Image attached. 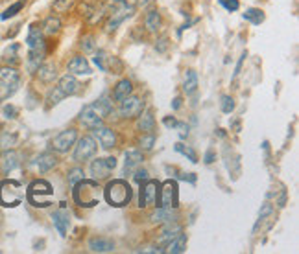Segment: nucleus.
Returning a JSON list of instances; mask_svg holds the SVG:
<instances>
[{
	"mask_svg": "<svg viewBox=\"0 0 299 254\" xmlns=\"http://www.w3.org/2000/svg\"><path fill=\"white\" fill-rule=\"evenodd\" d=\"M72 197H74V203L82 208H92L96 207L100 201H102V195H104V190L100 188V185L94 181H87V179H82L80 183L72 186Z\"/></svg>",
	"mask_w": 299,
	"mask_h": 254,
	"instance_id": "obj_1",
	"label": "nucleus"
},
{
	"mask_svg": "<svg viewBox=\"0 0 299 254\" xmlns=\"http://www.w3.org/2000/svg\"><path fill=\"white\" fill-rule=\"evenodd\" d=\"M104 197L108 201L111 207L122 208L128 207L131 203V197H133V190L128 181L124 179H115L108 183V186L104 188Z\"/></svg>",
	"mask_w": 299,
	"mask_h": 254,
	"instance_id": "obj_2",
	"label": "nucleus"
},
{
	"mask_svg": "<svg viewBox=\"0 0 299 254\" xmlns=\"http://www.w3.org/2000/svg\"><path fill=\"white\" fill-rule=\"evenodd\" d=\"M80 89H82V85L78 81L74 74H67V76H63L57 85H55L54 89L48 92L46 96V107H55L57 103H61L65 98H69V96H74V94L80 92Z\"/></svg>",
	"mask_w": 299,
	"mask_h": 254,
	"instance_id": "obj_3",
	"label": "nucleus"
},
{
	"mask_svg": "<svg viewBox=\"0 0 299 254\" xmlns=\"http://www.w3.org/2000/svg\"><path fill=\"white\" fill-rule=\"evenodd\" d=\"M52 197H54V190L52 185L45 181V179H37L33 181L28 190H26V199L31 207L35 208H48L52 205Z\"/></svg>",
	"mask_w": 299,
	"mask_h": 254,
	"instance_id": "obj_4",
	"label": "nucleus"
},
{
	"mask_svg": "<svg viewBox=\"0 0 299 254\" xmlns=\"http://www.w3.org/2000/svg\"><path fill=\"white\" fill-rule=\"evenodd\" d=\"M21 85V72L15 67H0V101L8 100L19 91Z\"/></svg>",
	"mask_w": 299,
	"mask_h": 254,
	"instance_id": "obj_5",
	"label": "nucleus"
},
{
	"mask_svg": "<svg viewBox=\"0 0 299 254\" xmlns=\"http://www.w3.org/2000/svg\"><path fill=\"white\" fill-rule=\"evenodd\" d=\"M24 197V190L23 185L19 181H11V179H6L0 183V205L6 208H13L19 207L23 203Z\"/></svg>",
	"mask_w": 299,
	"mask_h": 254,
	"instance_id": "obj_6",
	"label": "nucleus"
},
{
	"mask_svg": "<svg viewBox=\"0 0 299 254\" xmlns=\"http://www.w3.org/2000/svg\"><path fill=\"white\" fill-rule=\"evenodd\" d=\"M108 8H109L108 31L116 30L126 19H130V17L135 13V8H133V6H128L122 0H109Z\"/></svg>",
	"mask_w": 299,
	"mask_h": 254,
	"instance_id": "obj_7",
	"label": "nucleus"
},
{
	"mask_svg": "<svg viewBox=\"0 0 299 254\" xmlns=\"http://www.w3.org/2000/svg\"><path fill=\"white\" fill-rule=\"evenodd\" d=\"M94 65L98 67L102 72L108 74H122L124 72V63L116 57V55L109 54L108 50H98L94 55Z\"/></svg>",
	"mask_w": 299,
	"mask_h": 254,
	"instance_id": "obj_8",
	"label": "nucleus"
},
{
	"mask_svg": "<svg viewBox=\"0 0 299 254\" xmlns=\"http://www.w3.org/2000/svg\"><path fill=\"white\" fill-rule=\"evenodd\" d=\"M179 205V188L176 181H164L159 186V207L164 208H177Z\"/></svg>",
	"mask_w": 299,
	"mask_h": 254,
	"instance_id": "obj_9",
	"label": "nucleus"
},
{
	"mask_svg": "<svg viewBox=\"0 0 299 254\" xmlns=\"http://www.w3.org/2000/svg\"><path fill=\"white\" fill-rule=\"evenodd\" d=\"M159 186H161V183H159V181L146 179L144 183L140 185V192H138V207L144 208V207H152V205H155V207H157Z\"/></svg>",
	"mask_w": 299,
	"mask_h": 254,
	"instance_id": "obj_10",
	"label": "nucleus"
},
{
	"mask_svg": "<svg viewBox=\"0 0 299 254\" xmlns=\"http://www.w3.org/2000/svg\"><path fill=\"white\" fill-rule=\"evenodd\" d=\"M98 151V146H96V140L92 137H82L78 140L76 147H74V161L76 162H85L92 159Z\"/></svg>",
	"mask_w": 299,
	"mask_h": 254,
	"instance_id": "obj_11",
	"label": "nucleus"
},
{
	"mask_svg": "<svg viewBox=\"0 0 299 254\" xmlns=\"http://www.w3.org/2000/svg\"><path fill=\"white\" fill-rule=\"evenodd\" d=\"M78 120L83 123L87 129H96V127H100L104 123V116L100 115V111L96 109L94 103H89V105H83Z\"/></svg>",
	"mask_w": 299,
	"mask_h": 254,
	"instance_id": "obj_12",
	"label": "nucleus"
},
{
	"mask_svg": "<svg viewBox=\"0 0 299 254\" xmlns=\"http://www.w3.org/2000/svg\"><path fill=\"white\" fill-rule=\"evenodd\" d=\"M144 111V101L137 98V96H128L126 100L120 101V107H118V115L122 118H137L140 113Z\"/></svg>",
	"mask_w": 299,
	"mask_h": 254,
	"instance_id": "obj_13",
	"label": "nucleus"
},
{
	"mask_svg": "<svg viewBox=\"0 0 299 254\" xmlns=\"http://www.w3.org/2000/svg\"><path fill=\"white\" fill-rule=\"evenodd\" d=\"M76 140H78L76 129H65V131H61L57 137H54L50 146H52V149L57 151V153H67L70 147L76 144Z\"/></svg>",
	"mask_w": 299,
	"mask_h": 254,
	"instance_id": "obj_14",
	"label": "nucleus"
},
{
	"mask_svg": "<svg viewBox=\"0 0 299 254\" xmlns=\"http://www.w3.org/2000/svg\"><path fill=\"white\" fill-rule=\"evenodd\" d=\"M116 168V159L115 157H106V159H96L91 164V173L92 177L100 181V179H108L109 173Z\"/></svg>",
	"mask_w": 299,
	"mask_h": 254,
	"instance_id": "obj_15",
	"label": "nucleus"
},
{
	"mask_svg": "<svg viewBox=\"0 0 299 254\" xmlns=\"http://www.w3.org/2000/svg\"><path fill=\"white\" fill-rule=\"evenodd\" d=\"M92 131H94V137L98 139L100 146L104 147V149H113V147L116 146V135H115L113 129L100 125V127L92 129Z\"/></svg>",
	"mask_w": 299,
	"mask_h": 254,
	"instance_id": "obj_16",
	"label": "nucleus"
},
{
	"mask_svg": "<svg viewBox=\"0 0 299 254\" xmlns=\"http://www.w3.org/2000/svg\"><path fill=\"white\" fill-rule=\"evenodd\" d=\"M67 70H69L70 74H76V76H91L92 70H91V65L89 61L85 59L83 55H76V57H72L67 65Z\"/></svg>",
	"mask_w": 299,
	"mask_h": 254,
	"instance_id": "obj_17",
	"label": "nucleus"
},
{
	"mask_svg": "<svg viewBox=\"0 0 299 254\" xmlns=\"http://www.w3.org/2000/svg\"><path fill=\"white\" fill-rule=\"evenodd\" d=\"M52 221H54V227L57 229V232L65 238V236H67V231H69V225H70L69 210L61 205L59 210H55L54 214H52Z\"/></svg>",
	"mask_w": 299,
	"mask_h": 254,
	"instance_id": "obj_18",
	"label": "nucleus"
},
{
	"mask_svg": "<svg viewBox=\"0 0 299 254\" xmlns=\"http://www.w3.org/2000/svg\"><path fill=\"white\" fill-rule=\"evenodd\" d=\"M43 59H45V45L43 46H37V48H30V54H28V72L30 74H35V70L43 65Z\"/></svg>",
	"mask_w": 299,
	"mask_h": 254,
	"instance_id": "obj_19",
	"label": "nucleus"
},
{
	"mask_svg": "<svg viewBox=\"0 0 299 254\" xmlns=\"http://www.w3.org/2000/svg\"><path fill=\"white\" fill-rule=\"evenodd\" d=\"M140 162H142V153H140L138 149L126 151V155H124V173H126V175L133 173Z\"/></svg>",
	"mask_w": 299,
	"mask_h": 254,
	"instance_id": "obj_20",
	"label": "nucleus"
},
{
	"mask_svg": "<svg viewBox=\"0 0 299 254\" xmlns=\"http://www.w3.org/2000/svg\"><path fill=\"white\" fill-rule=\"evenodd\" d=\"M43 35H45V33H43V28H41L37 23L31 24L30 30H28V37H26V45H28V48L43 46V45H45Z\"/></svg>",
	"mask_w": 299,
	"mask_h": 254,
	"instance_id": "obj_21",
	"label": "nucleus"
},
{
	"mask_svg": "<svg viewBox=\"0 0 299 254\" xmlns=\"http://www.w3.org/2000/svg\"><path fill=\"white\" fill-rule=\"evenodd\" d=\"M55 164H57V159H55V155L50 153V151H45V153H41L37 159H35V166H37V169L41 173L50 171Z\"/></svg>",
	"mask_w": 299,
	"mask_h": 254,
	"instance_id": "obj_22",
	"label": "nucleus"
},
{
	"mask_svg": "<svg viewBox=\"0 0 299 254\" xmlns=\"http://www.w3.org/2000/svg\"><path fill=\"white\" fill-rule=\"evenodd\" d=\"M89 249L92 253H113L115 251V243L109 238H92L89 241Z\"/></svg>",
	"mask_w": 299,
	"mask_h": 254,
	"instance_id": "obj_23",
	"label": "nucleus"
},
{
	"mask_svg": "<svg viewBox=\"0 0 299 254\" xmlns=\"http://www.w3.org/2000/svg\"><path fill=\"white\" fill-rule=\"evenodd\" d=\"M137 118H138V122H137V129H138V131L150 133L152 129H154L155 116H154V111H152V109H148V111H144V113H140Z\"/></svg>",
	"mask_w": 299,
	"mask_h": 254,
	"instance_id": "obj_24",
	"label": "nucleus"
},
{
	"mask_svg": "<svg viewBox=\"0 0 299 254\" xmlns=\"http://www.w3.org/2000/svg\"><path fill=\"white\" fill-rule=\"evenodd\" d=\"M187 251V234H176L174 238L170 239L166 243V253H172V254H181Z\"/></svg>",
	"mask_w": 299,
	"mask_h": 254,
	"instance_id": "obj_25",
	"label": "nucleus"
},
{
	"mask_svg": "<svg viewBox=\"0 0 299 254\" xmlns=\"http://www.w3.org/2000/svg\"><path fill=\"white\" fill-rule=\"evenodd\" d=\"M19 164H21L19 153L13 151V149H6V153L2 157V171H4V173H9V171H13Z\"/></svg>",
	"mask_w": 299,
	"mask_h": 254,
	"instance_id": "obj_26",
	"label": "nucleus"
},
{
	"mask_svg": "<svg viewBox=\"0 0 299 254\" xmlns=\"http://www.w3.org/2000/svg\"><path fill=\"white\" fill-rule=\"evenodd\" d=\"M35 74H37V77L43 83H52L55 77H57L55 65H52V63H43V65L35 70Z\"/></svg>",
	"mask_w": 299,
	"mask_h": 254,
	"instance_id": "obj_27",
	"label": "nucleus"
},
{
	"mask_svg": "<svg viewBox=\"0 0 299 254\" xmlns=\"http://www.w3.org/2000/svg\"><path fill=\"white\" fill-rule=\"evenodd\" d=\"M177 216L176 212H172V208H164V207H159L152 214V221L154 223H168V221H176Z\"/></svg>",
	"mask_w": 299,
	"mask_h": 254,
	"instance_id": "obj_28",
	"label": "nucleus"
},
{
	"mask_svg": "<svg viewBox=\"0 0 299 254\" xmlns=\"http://www.w3.org/2000/svg\"><path fill=\"white\" fill-rule=\"evenodd\" d=\"M133 92V85H131L130 79H122V81H118L115 87V91H113V98L116 101H122L126 100L130 94Z\"/></svg>",
	"mask_w": 299,
	"mask_h": 254,
	"instance_id": "obj_29",
	"label": "nucleus"
},
{
	"mask_svg": "<svg viewBox=\"0 0 299 254\" xmlns=\"http://www.w3.org/2000/svg\"><path fill=\"white\" fill-rule=\"evenodd\" d=\"M19 52H21V46L17 43H11L4 52H2V61L9 65V67H15L19 63Z\"/></svg>",
	"mask_w": 299,
	"mask_h": 254,
	"instance_id": "obj_30",
	"label": "nucleus"
},
{
	"mask_svg": "<svg viewBox=\"0 0 299 254\" xmlns=\"http://www.w3.org/2000/svg\"><path fill=\"white\" fill-rule=\"evenodd\" d=\"M183 91L187 94H194L198 91V74L196 70H187L185 72V79H183Z\"/></svg>",
	"mask_w": 299,
	"mask_h": 254,
	"instance_id": "obj_31",
	"label": "nucleus"
},
{
	"mask_svg": "<svg viewBox=\"0 0 299 254\" xmlns=\"http://www.w3.org/2000/svg\"><path fill=\"white\" fill-rule=\"evenodd\" d=\"M242 17H244V21L251 23L253 26H259V24H262V23H264V19H266L264 11H262V9H259V8L245 9L244 13H242Z\"/></svg>",
	"mask_w": 299,
	"mask_h": 254,
	"instance_id": "obj_32",
	"label": "nucleus"
},
{
	"mask_svg": "<svg viewBox=\"0 0 299 254\" xmlns=\"http://www.w3.org/2000/svg\"><path fill=\"white\" fill-rule=\"evenodd\" d=\"M43 28V33L45 35H55V33H59V30H61V21L57 19V17H48L45 21V24L41 26Z\"/></svg>",
	"mask_w": 299,
	"mask_h": 254,
	"instance_id": "obj_33",
	"label": "nucleus"
},
{
	"mask_svg": "<svg viewBox=\"0 0 299 254\" xmlns=\"http://www.w3.org/2000/svg\"><path fill=\"white\" fill-rule=\"evenodd\" d=\"M94 105H96V109H98V111H100V115L104 116V118H106V116H108V115H111V113H113V100L109 98V94H104L102 98H98Z\"/></svg>",
	"mask_w": 299,
	"mask_h": 254,
	"instance_id": "obj_34",
	"label": "nucleus"
},
{
	"mask_svg": "<svg viewBox=\"0 0 299 254\" xmlns=\"http://www.w3.org/2000/svg\"><path fill=\"white\" fill-rule=\"evenodd\" d=\"M17 144V135L0 129V149H11Z\"/></svg>",
	"mask_w": 299,
	"mask_h": 254,
	"instance_id": "obj_35",
	"label": "nucleus"
},
{
	"mask_svg": "<svg viewBox=\"0 0 299 254\" xmlns=\"http://www.w3.org/2000/svg\"><path fill=\"white\" fill-rule=\"evenodd\" d=\"M159 26H161V15H159V11H157V9L148 11V15H146V28L150 31H157Z\"/></svg>",
	"mask_w": 299,
	"mask_h": 254,
	"instance_id": "obj_36",
	"label": "nucleus"
},
{
	"mask_svg": "<svg viewBox=\"0 0 299 254\" xmlns=\"http://www.w3.org/2000/svg\"><path fill=\"white\" fill-rule=\"evenodd\" d=\"M174 149H176L177 153L183 155V157H187V159H189L192 164H196V162H198V153H196V151H194L190 146H185L183 142H177L176 146H174Z\"/></svg>",
	"mask_w": 299,
	"mask_h": 254,
	"instance_id": "obj_37",
	"label": "nucleus"
},
{
	"mask_svg": "<svg viewBox=\"0 0 299 254\" xmlns=\"http://www.w3.org/2000/svg\"><path fill=\"white\" fill-rule=\"evenodd\" d=\"M23 8H24V0H19V2H15V4H11V6H9V8L0 15V19H2V21H8V19H11V17H15Z\"/></svg>",
	"mask_w": 299,
	"mask_h": 254,
	"instance_id": "obj_38",
	"label": "nucleus"
},
{
	"mask_svg": "<svg viewBox=\"0 0 299 254\" xmlns=\"http://www.w3.org/2000/svg\"><path fill=\"white\" fill-rule=\"evenodd\" d=\"M220 109H222V113H225V115H231V113L235 111V100L231 98L229 94H223L222 98H220Z\"/></svg>",
	"mask_w": 299,
	"mask_h": 254,
	"instance_id": "obj_39",
	"label": "nucleus"
},
{
	"mask_svg": "<svg viewBox=\"0 0 299 254\" xmlns=\"http://www.w3.org/2000/svg\"><path fill=\"white\" fill-rule=\"evenodd\" d=\"M272 214H273V207H272L270 203H264L262 208L259 210V219H257V225L253 227V234H255V231H257V227H259V225H261L268 216H272Z\"/></svg>",
	"mask_w": 299,
	"mask_h": 254,
	"instance_id": "obj_40",
	"label": "nucleus"
},
{
	"mask_svg": "<svg viewBox=\"0 0 299 254\" xmlns=\"http://www.w3.org/2000/svg\"><path fill=\"white\" fill-rule=\"evenodd\" d=\"M83 175H85V173H83V169H82V168L70 169L69 175H67V179H69V185H70V186H74L76 183H80L82 179H85Z\"/></svg>",
	"mask_w": 299,
	"mask_h": 254,
	"instance_id": "obj_41",
	"label": "nucleus"
},
{
	"mask_svg": "<svg viewBox=\"0 0 299 254\" xmlns=\"http://www.w3.org/2000/svg\"><path fill=\"white\" fill-rule=\"evenodd\" d=\"M74 2H76V0H55L54 11H57V13H65V11H69V9L74 6Z\"/></svg>",
	"mask_w": 299,
	"mask_h": 254,
	"instance_id": "obj_42",
	"label": "nucleus"
},
{
	"mask_svg": "<svg viewBox=\"0 0 299 254\" xmlns=\"http://www.w3.org/2000/svg\"><path fill=\"white\" fill-rule=\"evenodd\" d=\"M138 144L142 149H152L155 144V135L154 133H150V135H142V139L138 140Z\"/></svg>",
	"mask_w": 299,
	"mask_h": 254,
	"instance_id": "obj_43",
	"label": "nucleus"
},
{
	"mask_svg": "<svg viewBox=\"0 0 299 254\" xmlns=\"http://www.w3.org/2000/svg\"><path fill=\"white\" fill-rule=\"evenodd\" d=\"M220 2V6H222L223 9H227L229 13H233V11H237L238 8H240V2L238 0H218Z\"/></svg>",
	"mask_w": 299,
	"mask_h": 254,
	"instance_id": "obj_44",
	"label": "nucleus"
},
{
	"mask_svg": "<svg viewBox=\"0 0 299 254\" xmlns=\"http://www.w3.org/2000/svg\"><path fill=\"white\" fill-rule=\"evenodd\" d=\"M2 113H4V116H6L8 120H15L17 116H19V109H17L15 105H4Z\"/></svg>",
	"mask_w": 299,
	"mask_h": 254,
	"instance_id": "obj_45",
	"label": "nucleus"
},
{
	"mask_svg": "<svg viewBox=\"0 0 299 254\" xmlns=\"http://www.w3.org/2000/svg\"><path fill=\"white\" fill-rule=\"evenodd\" d=\"M94 37H83L82 39V48H83V52H92L94 50Z\"/></svg>",
	"mask_w": 299,
	"mask_h": 254,
	"instance_id": "obj_46",
	"label": "nucleus"
},
{
	"mask_svg": "<svg viewBox=\"0 0 299 254\" xmlns=\"http://www.w3.org/2000/svg\"><path fill=\"white\" fill-rule=\"evenodd\" d=\"M245 57H247V52H242V55H240V59H238L237 63V69H235V74H233V81L238 77V74L242 72V67H244V61H245Z\"/></svg>",
	"mask_w": 299,
	"mask_h": 254,
	"instance_id": "obj_47",
	"label": "nucleus"
},
{
	"mask_svg": "<svg viewBox=\"0 0 299 254\" xmlns=\"http://www.w3.org/2000/svg\"><path fill=\"white\" fill-rule=\"evenodd\" d=\"M176 129L179 131V139L181 140H185L187 137H189V125H187L185 122H177Z\"/></svg>",
	"mask_w": 299,
	"mask_h": 254,
	"instance_id": "obj_48",
	"label": "nucleus"
},
{
	"mask_svg": "<svg viewBox=\"0 0 299 254\" xmlns=\"http://www.w3.org/2000/svg\"><path fill=\"white\" fill-rule=\"evenodd\" d=\"M133 179H135L137 185H142L146 179H148V171H146V169H137L135 175H133Z\"/></svg>",
	"mask_w": 299,
	"mask_h": 254,
	"instance_id": "obj_49",
	"label": "nucleus"
},
{
	"mask_svg": "<svg viewBox=\"0 0 299 254\" xmlns=\"http://www.w3.org/2000/svg\"><path fill=\"white\" fill-rule=\"evenodd\" d=\"M177 179H179V181H187V183H190V185H196V175H194V173H183V171H179Z\"/></svg>",
	"mask_w": 299,
	"mask_h": 254,
	"instance_id": "obj_50",
	"label": "nucleus"
},
{
	"mask_svg": "<svg viewBox=\"0 0 299 254\" xmlns=\"http://www.w3.org/2000/svg\"><path fill=\"white\" fill-rule=\"evenodd\" d=\"M166 46H168V39L161 37V39H159V45H155V50H157V52H164V50H166Z\"/></svg>",
	"mask_w": 299,
	"mask_h": 254,
	"instance_id": "obj_51",
	"label": "nucleus"
},
{
	"mask_svg": "<svg viewBox=\"0 0 299 254\" xmlns=\"http://www.w3.org/2000/svg\"><path fill=\"white\" fill-rule=\"evenodd\" d=\"M122 2H126L128 6H133V8H137V6H144V4H148L150 0H122Z\"/></svg>",
	"mask_w": 299,
	"mask_h": 254,
	"instance_id": "obj_52",
	"label": "nucleus"
},
{
	"mask_svg": "<svg viewBox=\"0 0 299 254\" xmlns=\"http://www.w3.org/2000/svg\"><path fill=\"white\" fill-rule=\"evenodd\" d=\"M215 161H216L215 149H207V153H205V164H213Z\"/></svg>",
	"mask_w": 299,
	"mask_h": 254,
	"instance_id": "obj_53",
	"label": "nucleus"
},
{
	"mask_svg": "<svg viewBox=\"0 0 299 254\" xmlns=\"http://www.w3.org/2000/svg\"><path fill=\"white\" fill-rule=\"evenodd\" d=\"M163 123H164L166 127H176V125H177V120L174 118V116H166V118L163 120Z\"/></svg>",
	"mask_w": 299,
	"mask_h": 254,
	"instance_id": "obj_54",
	"label": "nucleus"
},
{
	"mask_svg": "<svg viewBox=\"0 0 299 254\" xmlns=\"http://www.w3.org/2000/svg\"><path fill=\"white\" fill-rule=\"evenodd\" d=\"M179 107H181V98L177 96V98H174V101H172V109H174V111H177Z\"/></svg>",
	"mask_w": 299,
	"mask_h": 254,
	"instance_id": "obj_55",
	"label": "nucleus"
}]
</instances>
